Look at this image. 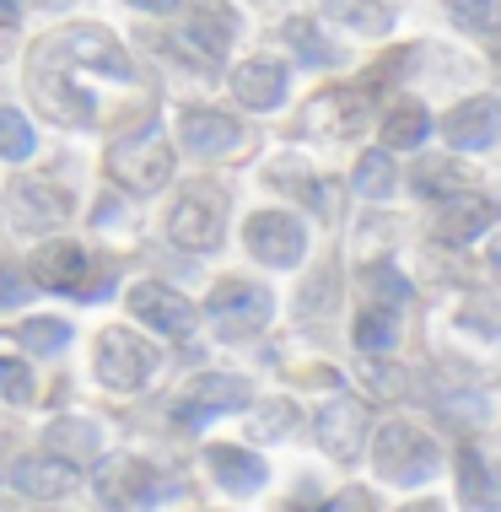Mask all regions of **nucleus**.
<instances>
[{
  "mask_svg": "<svg viewBox=\"0 0 501 512\" xmlns=\"http://www.w3.org/2000/svg\"><path fill=\"white\" fill-rule=\"evenodd\" d=\"M410 184H415V195H421V200H453L458 184H464V173H458L453 157H426V162H415Z\"/></svg>",
  "mask_w": 501,
  "mask_h": 512,
  "instance_id": "5701e85b",
  "label": "nucleus"
},
{
  "mask_svg": "<svg viewBox=\"0 0 501 512\" xmlns=\"http://www.w3.org/2000/svg\"><path fill=\"white\" fill-rule=\"evenodd\" d=\"M108 173H114L130 195H157L167 178H173V151H167L162 130H141V135H130V141H119L108 151Z\"/></svg>",
  "mask_w": 501,
  "mask_h": 512,
  "instance_id": "7ed1b4c3",
  "label": "nucleus"
},
{
  "mask_svg": "<svg viewBox=\"0 0 501 512\" xmlns=\"http://www.w3.org/2000/svg\"><path fill=\"white\" fill-rule=\"evenodd\" d=\"M11 11H17V0H0V17H11Z\"/></svg>",
  "mask_w": 501,
  "mask_h": 512,
  "instance_id": "4c0bfd02",
  "label": "nucleus"
},
{
  "mask_svg": "<svg viewBox=\"0 0 501 512\" xmlns=\"http://www.w3.org/2000/svg\"><path fill=\"white\" fill-rule=\"evenodd\" d=\"M205 464H211V475L221 480V491H232V496H254L264 480H270L264 459H254L248 448H232V442H216V448H205Z\"/></svg>",
  "mask_w": 501,
  "mask_h": 512,
  "instance_id": "f3484780",
  "label": "nucleus"
},
{
  "mask_svg": "<svg viewBox=\"0 0 501 512\" xmlns=\"http://www.w3.org/2000/svg\"><path fill=\"white\" fill-rule=\"evenodd\" d=\"M97 442H103V437H97V426L92 421H76V415H71V421H54L49 426V448H54V459H65V464H87V459H97Z\"/></svg>",
  "mask_w": 501,
  "mask_h": 512,
  "instance_id": "4be33fe9",
  "label": "nucleus"
},
{
  "mask_svg": "<svg viewBox=\"0 0 501 512\" xmlns=\"http://www.w3.org/2000/svg\"><path fill=\"white\" fill-rule=\"evenodd\" d=\"M458 496H464L469 507H491V502H496L491 464H485L475 448H458Z\"/></svg>",
  "mask_w": 501,
  "mask_h": 512,
  "instance_id": "b1692460",
  "label": "nucleus"
},
{
  "mask_svg": "<svg viewBox=\"0 0 501 512\" xmlns=\"http://www.w3.org/2000/svg\"><path fill=\"white\" fill-rule=\"evenodd\" d=\"M221 232H227V195L216 184H189L167 216V238L189 254H211L221 248Z\"/></svg>",
  "mask_w": 501,
  "mask_h": 512,
  "instance_id": "f03ea898",
  "label": "nucleus"
},
{
  "mask_svg": "<svg viewBox=\"0 0 501 512\" xmlns=\"http://www.w3.org/2000/svg\"><path fill=\"white\" fill-rule=\"evenodd\" d=\"M33 146H38V135H33V124H27V114L0 108V157L22 162V157H33Z\"/></svg>",
  "mask_w": 501,
  "mask_h": 512,
  "instance_id": "c85d7f7f",
  "label": "nucleus"
},
{
  "mask_svg": "<svg viewBox=\"0 0 501 512\" xmlns=\"http://www.w3.org/2000/svg\"><path fill=\"white\" fill-rule=\"evenodd\" d=\"M65 54H71L76 65H87V71H97V76L135 81V60L124 54V44L114 33H103V27H76V33L65 38Z\"/></svg>",
  "mask_w": 501,
  "mask_h": 512,
  "instance_id": "f8f14e48",
  "label": "nucleus"
},
{
  "mask_svg": "<svg viewBox=\"0 0 501 512\" xmlns=\"http://www.w3.org/2000/svg\"><path fill=\"white\" fill-rule=\"evenodd\" d=\"M205 313H211V324L221 329V340H248L270 324L275 297L254 281H221L216 292L205 297Z\"/></svg>",
  "mask_w": 501,
  "mask_h": 512,
  "instance_id": "20e7f679",
  "label": "nucleus"
},
{
  "mask_svg": "<svg viewBox=\"0 0 501 512\" xmlns=\"http://www.w3.org/2000/svg\"><path fill=\"white\" fill-rule=\"evenodd\" d=\"M372 459H378V469L394 486H426L442 469V448L415 421H388L378 442H372Z\"/></svg>",
  "mask_w": 501,
  "mask_h": 512,
  "instance_id": "f257e3e1",
  "label": "nucleus"
},
{
  "mask_svg": "<svg viewBox=\"0 0 501 512\" xmlns=\"http://www.w3.org/2000/svg\"><path fill=\"white\" fill-rule=\"evenodd\" d=\"M130 6H141V11H157V17H167V11H178V0H130Z\"/></svg>",
  "mask_w": 501,
  "mask_h": 512,
  "instance_id": "e433bc0d",
  "label": "nucleus"
},
{
  "mask_svg": "<svg viewBox=\"0 0 501 512\" xmlns=\"http://www.w3.org/2000/svg\"><path fill=\"white\" fill-rule=\"evenodd\" d=\"M291 426H297V405H291V399H270V405L259 410L254 432H259V437H286Z\"/></svg>",
  "mask_w": 501,
  "mask_h": 512,
  "instance_id": "72a5a7b5",
  "label": "nucleus"
},
{
  "mask_svg": "<svg viewBox=\"0 0 501 512\" xmlns=\"http://www.w3.org/2000/svg\"><path fill=\"white\" fill-rule=\"evenodd\" d=\"M92 491H97L103 507H157L162 496L178 491V486H167L157 469L141 464V459H108L92 475Z\"/></svg>",
  "mask_w": 501,
  "mask_h": 512,
  "instance_id": "0eeeda50",
  "label": "nucleus"
},
{
  "mask_svg": "<svg viewBox=\"0 0 501 512\" xmlns=\"http://www.w3.org/2000/svg\"><path fill=\"white\" fill-rule=\"evenodd\" d=\"M27 275H33V281L44 286V292L76 297L81 286H87V254H81V243L54 238V243H44L33 259H27Z\"/></svg>",
  "mask_w": 501,
  "mask_h": 512,
  "instance_id": "9b49d317",
  "label": "nucleus"
},
{
  "mask_svg": "<svg viewBox=\"0 0 501 512\" xmlns=\"http://www.w3.org/2000/svg\"><path fill=\"white\" fill-rule=\"evenodd\" d=\"M11 335H17L33 356H60L65 345H71V324H65V318H27L22 329H11Z\"/></svg>",
  "mask_w": 501,
  "mask_h": 512,
  "instance_id": "a878e982",
  "label": "nucleus"
},
{
  "mask_svg": "<svg viewBox=\"0 0 501 512\" xmlns=\"http://www.w3.org/2000/svg\"><path fill=\"white\" fill-rule=\"evenodd\" d=\"M0 399H11V405H27V399H33V372H27V362H17V356H0Z\"/></svg>",
  "mask_w": 501,
  "mask_h": 512,
  "instance_id": "473e14b6",
  "label": "nucleus"
},
{
  "mask_svg": "<svg viewBox=\"0 0 501 512\" xmlns=\"http://www.w3.org/2000/svg\"><path fill=\"white\" fill-rule=\"evenodd\" d=\"M184 146L200 151V157H221V151H232L243 141V124L232 114H221V108H194V114H184Z\"/></svg>",
  "mask_w": 501,
  "mask_h": 512,
  "instance_id": "a211bd4d",
  "label": "nucleus"
},
{
  "mask_svg": "<svg viewBox=\"0 0 501 512\" xmlns=\"http://www.w3.org/2000/svg\"><path fill=\"white\" fill-rule=\"evenodd\" d=\"M448 11H453V22L458 27H469V33H496V0H448Z\"/></svg>",
  "mask_w": 501,
  "mask_h": 512,
  "instance_id": "2f4dec72",
  "label": "nucleus"
},
{
  "mask_svg": "<svg viewBox=\"0 0 501 512\" xmlns=\"http://www.w3.org/2000/svg\"><path fill=\"white\" fill-rule=\"evenodd\" d=\"M329 17L351 22V27H361V33H388V27H394L383 0H329Z\"/></svg>",
  "mask_w": 501,
  "mask_h": 512,
  "instance_id": "cd10ccee",
  "label": "nucleus"
},
{
  "mask_svg": "<svg viewBox=\"0 0 501 512\" xmlns=\"http://www.w3.org/2000/svg\"><path fill=\"white\" fill-rule=\"evenodd\" d=\"M356 345H361L367 356H383V351H394V345H399V329H394V318H388V313H378V308H367V313L356 318Z\"/></svg>",
  "mask_w": 501,
  "mask_h": 512,
  "instance_id": "7c9ffc66",
  "label": "nucleus"
},
{
  "mask_svg": "<svg viewBox=\"0 0 501 512\" xmlns=\"http://www.w3.org/2000/svg\"><path fill=\"white\" fill-rule=\"evenodd\" d=\"M71 216V195L54 184H27V189H11V221L17 227H60Z\"/></svg>",
  "mask_w": 501,
  "mask_h": 512,
  "instance_id": "6ab92c4d",
  "label": "nucleus"
},
{
  "mask_svg": "<svg viewBox=\"0 0 501 512\" xmlns=\"http://www.w3.org/2000/svg\"><path fill=\"white\" fill-rule=\"evenodd\" d=\"M130 313L141 318V324H151L157 335H167V340H189L194 335V318H200L189 297H178L173 286H157V281L130 286Z\"/></svg>",
  "mask_w": 501,
  "mask_h": 512,
  "instance_id": "9d476101",
  "label": "nucleus"
},
{
  "mask_svg": "<svg viewBox=\"0 0 501 512\" xmlns=\"http://www.w3.org/2000/svg\"><path fill=\"white\" fill-rule=\"evenodd\" d=\"M442 130H448V141H453L458 151H491V146H496V130H501V103H496V98H469V103H458Z\"/></svg>",
  "mask_w": 501,
  "mask_h": 512,
  "instance_id": "dca6fc26",
  "label": "nucleus"
},
{
  "mask_svg": "<svg viewBox=\"0 0 501 512\" xmlns=\"http://www.w3.org/2000/svg\"><path fill=\"white\" fill-rule=\"evenodd\" d=\"M232 92L243 98V108H275L286 98V65L275 60H243L232 76Z\"/></svg>",
  "mask_w": 501,
  "mask_h": 512,
  "instance_id": "aec40b11",
  "label": "nucleus"
},
{
  "mask_svg": "<svg viewBox=\"0 0 501 512\" xmlns=\"http://www.w3.org/2000/svg\"><path fill=\"white\" fill-rule=\"evenodd\" d=\"M367 383H372L378 394H388V399L405 394V378H394V367H372V372H367Z\"/></svg>",
  "mask_w": 501,
  "mask_h": 512,
  "instance_id": "c9c22d12",
  "label": "nucleus"
},
{
  "mask_svg": "<svg viewBox=\"0 0 501 512\" xmlns=\"http://www.w3.org/2000/svg\"><path fill=\"white\" fill-rule=\"evenodd\" d=\"M453 200H458V195H453ZM491 227H496V200H485V195H464L458 205H448V211L437 216L431 238H437L442 248H464V243L485 238Z\"/></svg>",
  "mask_w": 501,
  "mask_h": 512,
  "instance_id": "2eb2a0df",
  "label": "nucleus"
},
{
  "mask_svg": "<svg viewBox=\"0 0 501 512\" xmlns=\"http://www.w3.org/2000/svg\"><path fill=\"white\" fill-rule=\"evenodd\" d=\"M248 399H254V389H248L243 378H232V372H211V378H200V389H189L173 405V421L184 426V432H200V426L216 421V415L243 410Z\"/></svg>",
  "mask_w": 501,
  "mask_h": 512,
  "instance_id": "6e6552de",
  "label": "nucleus"
},
{
  "mask_svg": "<svg viewBox=\"0 0 501 512\" xmlns=\"http://www.w3.org/2000/svg\"><path fill=\"white\" fill-rule=\"evenodd\" d=\"M367 432H372V415L361 399L351 394H334L324 410H318V442L329 448V459L340 464H356L361 448H367Z\"/></svg>",
  "mask_w": 501,
  "mask_h": 512,
  "instance_id": "1a4fd4ad",
  "label": "nucleus"
},
{
  "mask_svg": "<svg viewBox=\"0 0 501 512\" xmlns=\"http://www.w3.org/2000/svg\"><path fill=\"white\" fill-rule=\"evenodd\" d=\"M361 281H367V292H372V302H378V308H410L415 302V286L405 281V275H399L394 265H367V275H361Z\"/></svg>",
  "mask_w": 501,
  "mask_h": 512,
  "instance_id": "bb28decb",
  "label": "nucleus"
},
{
  "mask_svg": "<svg viewBox=\"0 0 501 512\" xmlns=\"http://www.w3.org/2000/svg\"><path fill=\"white\" fill-rule=\"evenodd\" d=\"M243 243H248V254H254L259 265H270V270H297L302 254H308V232H302V221L286 216V211L248 216Z\"/></svg>",
  "mask_w": 501,
  "mask_h": 512,
  "instance_id": "423d86ee",
  "label": "nucleus"
},
{
  "mask_svg": "<svg viewBox=\"0 0 501 512\" xmlns=\"http://www.w3.org/2000/svg\"><path fill=\"white\" fill-rule=\"evenodd\" d=\"M27 292H33V286H27L17 270H0V308H17V302H27Z\"/></svg>",
  "mask_w": 501,
  "mask_h": 512,
  "instance_id": "f704fd0d",
  "label": "nucleus"
},
{
  "mask_svg": "<svg viewBox=\"0 0 501 512\" xmlns=\"http://www.w3.org/2000/svg\"><path fill=\"white\" fill-rule=\"evenodd\" d=\"M11 486H17L27 502H60V496L76 486V464L54 459V453H27V459L11 464Z\"/></svg>",
  "mask_w": 501,
  "mask_h": 512,
  "instance_id": "ddd939ff",
  "label": "nucleus"
},
{
  "mask_svg": "<svg viewBox=\"0 0 501 512\" xmlns=\"http://www.w3.org/2000/svg\"><path fill=\"white\" fill-rule=\"evenodd\" d=\"M426 135H431V114L421 103H399L383 119V151H415V146H426Z\"/></svg>",
  "mask_w": 501,
  "mask_h": 512,
  "instance_id": "412c9836",
  "label": "nucleus"
},
{
  "mask_svg": "<svg viewBox=\"0 0 501 512\" xmlns=\"http://www.w3.org/2000/svg\"><path fill=\"white\" fill-rule=\"evenodd\" d=\"M286 44L297 49L308 65H318V71H329V65H340V49H334L329 38L318 33L313 22H308V17H291V22H286Z\"/></svg>",
  "mask_w": 501,
  "mask_h": 512,
  "instance_id": "393cba45",
  "label": "nucleus"
},
{
  "mask_svg": "<svg viewBox=\"0 0 501 512\" xmlns=\"http://www.w3.org/2000/svg\"><path fill=\"white\" fill-rule=\"evenodd\" d=\"M189 44L200 49V60H227L232 38H238V11L227 0H194L189 6Z\"/></svg>",
  "mask_w": 501,
  "mask_h": 512,
  "instance_id": "4468645a",
  "label": "nucleus"
},
{
  "mask_svg": "<svg viewBox=\"0 0 501 512\" xmlns=\"http://www.w3.org/2000/svg\"><path fill=\"white\" fill-rule=\"evenodd\" d=\"M157 372V351L130 335V329H108L103 340H97V378H103V389L114 394H135L146 389V378Z\"/></svg>",
  "mask_w": 501,
  "mask_h": 512,
  "instance_id": "39448f33",
  "label": "nucleus"
},
{
  "mask_svg": "<svg viewBox=\"0 0 501 512\" xmlns=\"http://www.w3.org/2000/svg\"><path fill=\"white\" fill-rule=\"evenodd\" d=\"M388 189H394V162H388V151H367V157L356 162V195L388 200Z\"/></svg>",
  "mask_w": 501,
  "mask_h": 512,
  "instance_id": "c756f323",
  "label": "nucleus"
}]
</instances>
